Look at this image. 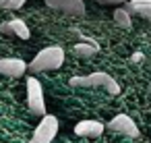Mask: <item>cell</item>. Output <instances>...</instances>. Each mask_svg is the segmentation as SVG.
Instances as JSON below:
<instances>
[{
    "label": "cell",
    "instance_id": "obj_1",
    "mask_svg": "<svg viewBox=\"0 0 151 143\" xmlns=\"http://www.w3.org/2000/svg\"><path fill=\"white\" fill-rule=\"evenodd\" d=\"M62 62H64V50L60 46H48V48H44L35 54V58L27 64V71L31 75L46 73V71H56V69L62 66Z\"/></svg>",
    "mask_w": 151,
    "mask_h": 143
},
{
    "label": "cell",
    "instance_id": "obj_2",
    "mask_svg": "<svg viewBox=\"0 0 151 143\" xmlns=\"http://www.w3.org/2000/svg\"><path fill=\"white\" fill-rule=\"evenodd\" d=\"M68 83L73 87H104L112 95H118L120 93V83L116 79H112V75L101 73V71L91 73V75H83V77H70Z\"/></svg>",
    "mask_w": 151,
    "mask_h": 143
},
{
    "label": "cell",
    "instance_id": "obj_3",
    "mask_svg": "<svg viewBox=\"0 0 151 143\" xmlns=\"http://www.w3.org/2000/svg\"><path fill=\"white\" fill-rule=\"evenodd\" d=\"M27 108L35 116H46V100H44V87L40 79L29 77L27 79Z\"/></svg>",
    "mask_w": 151,
    "mask_h": 143
},
{
    "label": "cell",
    "instance_id": "obj_4",
    "mask_svg": "<svg viewBox=\"0 0 151 143\" xmlns=\"http://www.w3.org/2000/svg\"><path fill=\"white\" fill-rule=\"evenodd\" d=\"M56 133H58V118L54 114H46L40 120V124L35 126L33 137H31L29 143H52Z\"/></svg>",
    "mask_w": 151,
    "mask_h": 143
},
{
    "label": "cell",
    "instance_id": "obj_5",
    "mask_svg": "<svg viewBox=\"0 0 151 143\" xmlns=\"http://www.w3.org/2000/svg\"><path fill=\"white\" fill-rule=\"evenodd\" d=\"M27 73V62L21 58H0V75L2 77H21Z\"/></svg>",
    "mask_w": 151,
    "mask_h": 143
},
{
    "label": "cell",
    "instance_id": "obj_6",
    "mask_svg": "<svg viewBox=\"0 0 151 143\" xmlns=\"http://www.w3.org/2000/svg\"><path fill=\"white\" fill-rule=\"evenodd\" d=\"M110 126L118 133H124L128 137H139V126L134 124V120L128 116V114H116L110 122Z\"/></svg>",
    "mask_w": 151,
    "mask_h": 143
},
{
    "label": "cell",
    "instance_id": "obj_7",
    "mask_svg": "<svg viewBox=\"0 0 151 143\" xmlns=\"http://www.w3.org/2000/svg\"><path fill=\"white\" fill-rule=\"evenodd\" d=\"M0 31L4 35H17L19 40H29L31 31H29V25L23 21V19H13V21H6L0 25Z\"/></svg>",
    "mask_w": 151,
    "mask_h": 143
},
{
    "label": "cell",
    "instance_id": "obj_8",
    "mask_svg": "<svg viewBox=\"0 0 151 143\" xmlns=\"http://www.w3.org/2000/svg\"><path fill=\"white\" fill-rule=\"evenodd\" d=\"M106 124L99 120H81L75 124V133L79 137H99L104 133Z\"/></svg>",
    "mask_w": 151,
    "mask_h": 143
},
{
    "label": "cell",
    "instance_id": "obj_9",
    "mask_svg": "<svg viewBox=\"0 0 151 143\" xmlns=\"http://www.w3.org/2000/svg\"><path fill=\"white\" fill-rule=\"evenodd\" d=\"M73 52L77 54V56H81V58H89V56H93V54H97L99 52V44L95 42V40H85V42H79V44H75L73 46Z\"/></svg>",
    "mask_w": 151,
    "mask_h": 143
},
{
    "label": "cell",
    "instance_id": "obj_10",
    "mask_svg": "<svg viewBox=\"0 0 151 143\" xmlns=\"http://www.w3.org/2000/svg\"><path fill=\"white\" fill-rule=\"evenodd\" d=\"M126 9H128V13H134V15L151 21V0H130Z\"/></svg>",
    "mask_w": 151,
    "mask_h": 143
},
{
    "label": "cell",
    "instance_id": "obj_11",
    "mask_svg": "<svg viewBox=\"0 0 151 143\" xmlns=\"http://www.w3.org/2000/svg\"><path fill=\"white\" fill-rule=\"evenodd\" d=\"M114 23H116L118 27H122V29H130L132 19H130V13H128V9H126V6L116 9V11H114Z\"/></svg>",
    "mask_w": 151,
    "mask_h": 143
},
{
    "label": "cell",
    "instance_id": "obj_12",
    "mask_svg": "<svg viewBox=\"0 0 151 143\" xmlns=\"http://www.w3.org/2000/svg\"><path fill=\"white\" fill-rule=\"evenodd\" d=\"M60 11L66 15H85V2L83 0H64Z\"/></svg>",
    "mask_w": 151,
    "mask_h": 143
},
{
    "label": "cell",
    "instance_id": "obj_13",
    "mask_svg": "<svg viewBox=\"0 0 151 143\" xmlns=\"http://www.w3.org/2000/svg\"><path fill=\"white\" fill-rule=\"evenodd\" d=\"M23 4H25V0H0V9H6V11L21 9Z\"/></svg>",
    "mask_w": 151,
    "mask_h": 143
},
{
    "label": "cell",
    "instance_id": "obj_14",
    "mask_svg": "<svg viewBox=\"0 0 151 143\" xmlns=\"http://www.w3.org/2000/svg\"><path fill=\"white\" fill-rule=\"evenodd\" d=\"M46 4H48L50 9H56V11H60V9H62V4H64V0H46Z\"/></svg>",
    "mask_w": 151,
    "mask_h": 143
},
{
    "label": "cell",
    "instance_id": "obj_15",
    "mask_svg": "<svg viewBox=\"0 0 151 143\" xmlns=\"http://www.w3.org/2000/svg\"><path fill=\"white\" fill-rule=\"evenodd\" d=\"M93 2H97V4H114V6H118V4H124V0H93Z\"/></svg>",
    "mask_w": 151,
    "mask_h": 143
},
{
    "label": "cell",
    "instance_id": "obj_16",
    "mask_svg": "<svg viewBox=\"0 0 151 143\" xmlns=\"http://www.w3.org/2000/svg\"><path fill=\"white\" fill-rule=\"evenodd\" d=\"M141 58H143V54H141V52H134L130 60H132V62H141Z\"/></svg>",
    "mask_w": 151,
    "mask_h": 143
}]
</instances>
